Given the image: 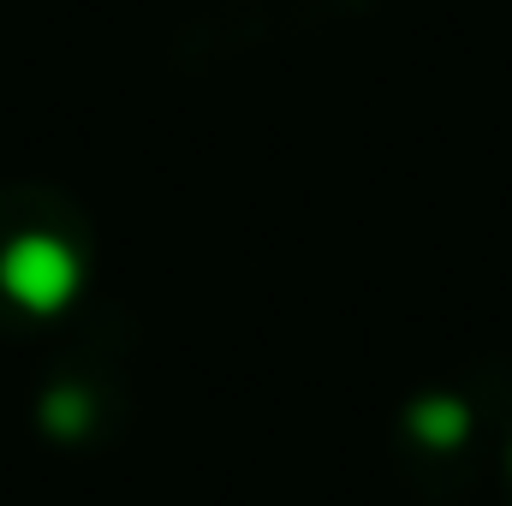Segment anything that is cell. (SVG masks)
<instances>
[{
    "label": "cell",
    "instance_id": "1",
    "mask_svg": "<svg viewBox=\"0 0 512 506\" xmlns=\"http://www.w3.org/2000/svg\"><path fill=\"white\" fill-rule=\"evenodd\" d=\"M84 286V256L60 233H18L0 245V292L24 316H60Z\"/></svg>",
    "mask_w": 512,
    "mask_h": 506
},
{
    "label": "cell",
    "instance_id": "2",
    "mask_svg": "<svg viewBox=\"0 0 512 506\" xmlns=\"http://www.w3.org/2000/svg\"><path fill=\"white\" fill-rule=\"evenodd\" d=\"M405 423H411V435L423 441V447H465V435H471V411H465V399H453V393H423L411 411H405Z\"/></svg>",
    "mask_w": 512,
    "mask_h": 506
},
{
    "label": "cell",
    "instance_id": "3",
    "mask_svg": "<svg viewBox=\"0 0 512 506\" xmlns=\"http://www.w3.org/2000/svg\"><path fill=\"white\" fill-rule=\"evenodd\" d=\"M42 423L54 429V435H84V423H90V399L78 393V387H60V393H48V405H42Z\"/></svg>",
    "mask_w": 512,
    "mask_h": 506
}]
</instances>
